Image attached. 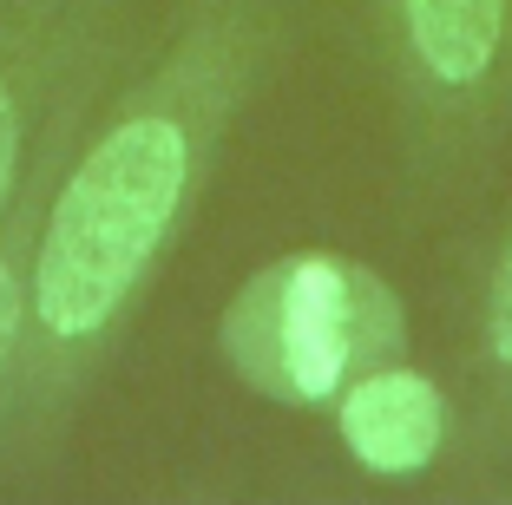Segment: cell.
Masks as SVG:
<instances>
[{
    "label": "cell",
    "mask_w": 512,
    "mask_h": 505,
    "mask_svg": "<svg viewBox=\"0 0 512 505\" xmlns=\"http://www.w3.org/2000/svg\"><path fill=\"white\" fill-rule=\"evenodd\" d=\"M211 79V53L191 46L171 86L119 112L66 171L27 269V309L46 348L99 342L151 276L197 184L204 132L217 125V99L204 105Z\"/></svg>",
    "instance_id": "obj_1"
},
{
    "label": "cell",
    "mask_w": 512,
    "mask_h": 505,
    "mask_svg": "<svg viewBox=\"0 0 512 505\" xmlns=\"http://www.w3.org/2000/svg\"><path fill=\"white\" fill-rule=\"evenodd\" d=\"M407 342L401 302L368 263L296 250L256 269L224 309V355L263 401L335 407L355 374L394 361Z\"/></svg>",
    "instance_id": "obj_2"
},
{
    "label": "cell",
    "mask_w": 512,
    "mask_h": 505,
    "mask_svg": "<svg viewBox=\"0 0 512 505\" xmlns=\"http://www.w3.org/2000/svg\"><path fill=\"white\" fill-rule=\"evenodd\" d=\"M335 427H342V446L368 473H421L434 466L440 440H447V401L427 374L401 368V361H381V368L355 374L335 401Z\"/></svg>",
    "instance_id": "obj_3"
},
{
    "label": "cell",
    "mask_w": 512,
    "mask_h": 505,
    "mask_svg": "<svg viewBox=\"0 0 512 505\" xmlns=\"http://www.w3.org/2000/svg\"><path fill=\"white\" fill-rule=\"evenodd\" d=\"M407 53L434 86L467 92L493 73L506 40V0H401Z\"/></svg>",
    "instance_id": "obj_4"
},
{
    "label": "cell",
    "mask_w": 512,
    "mask_h": 505,
    "mask_svg": "<svg viewBox=\"0 0 512 505\" xmlns=\"http://www.w3.org/2000/svg\"><path fill=\"white\" fill-rule=\"evenodd\" d=\"M20 145H27V112H20V86L14 73L0 66V210L20 184Z\"/></svg>",
    "instance_id": "obj_5"
},
{
    "label": "cell",
    "mask_w": 512,
    "mask_h": 505,
    "mask_svg": "<svg viewBox=\"0 0 512 505\" xmlns=\"http://www.w3.org/2000/svg\"><path fill=\"white\" fill-rule=\"evenodd\" d=\"M20 315H27V276H20L14 250H0V374L20 348Z\"/></svg>",
    "instance_id": "obj_6"
},
{
    "label": "cell",
    "mask_w": 512,
    "mask_h": 505,
    "mask_svg": "<svg viewBox=\"0 0 512 505\" xmlns=\"http://www.w3.org/2000/svg\"><path fill=\"white\" fill-rule=\"evenodd\" d=\"M486 348L499 355V368H512V243L493 269V296H486Z\"/></svg>",
    "instance_id": "obj_7"
}]
</instances>
